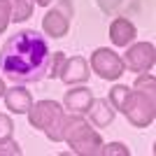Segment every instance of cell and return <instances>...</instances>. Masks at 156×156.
Segmentation results:
<instances>
[{"label": "cell", "mask_w": 156, "mask_h": 156, "mask_svg": "<svg viewBox=\"0 0 156 156\" xmlns=\"http://www.w3.org/2000/svg\"><path fill=\"white\" fill-rule=\"evenodd\" d=\"M156 63V49L151 42H130L124 56V65L130 72H149Z\"/></svg>", "instance_id": "cell-7"}, {"label": "cell", "mask_w": 156, "mask_h": 156, "mask_svg": "<svg viewBox=\"0 0 156 156\" xmlns=\"http://www.w3.org/2000/svg\"><path fill=\"white\" fill-rule=\"evenodd\" d=\"M9 2H12V0H9Z\"/></svg>", "instance_id": "cell-22"}, {"label": "cell", "mask_w": 156, "mask_h": 156, "mask_svg": "<svg viewBox=\"0 0 156 156\" xmlns=\"http://www.w3.org/2000/svg\"><path fill=\"white\" fill-rule=\"evenodd\" d=\"M5 96V82H2V77H0V98Z\"/></svg>", "instance_id": "cell-21"}, {"label": "cell", "mask_w": 156, "mask_h": 156, "mask_svg": "<svg viewBox=\"0 0 156 156\" xmlns=\"http://www.w3.org/2000/svg\"><path fill=\"white\" fill-rule=\"evenodd\" d=\"M9 21H12V2L9 0H0V35L7 30Z\"/></svg>", "instance_id": "cell-15"}, {"label": "cell", "mask_w": 156, "mask_h": 156, "mask_svg": "<svg viewBox=\"0 0 156 156\" xmlns=\"http://www.w3.org/2000/svg\"><path fill=\"white\" fill-rule=\"evenodd\" d=\"M89 112H91V124L98 128H105L114 121V107L110 105L107 98H93Z\"/></svg>", "instance_id": "cell-12"}, {"label": "cell", "mask_w": 156, "mask_h": 156, "mask_svg": "<svg viewBox=\"0 0 156 156\" xmlns=\"http://www.w3.org/2000/svg\"><path fill=\"white\" fill-rule=\"evenodd\" d=\"M119 2H121V0H98V5H100L103 12H112V9H117Z\"/></svg>", "instance_id": "cell-19"}, {"label": "cell", "mask_w": 156, "mask_h": 156, "mask_svg": "<svg viewBox=\"0 0 156 156\" xmlns=\"http://www.w3.org/2000/svg\"><path fill=\"white\" fill-rule=\"evenodd\" d=\"M100 154H105V156H110V154H121V156H128L130 151H128V147H126V144H121V142H110V144H103Z\"/></svg>", "instance_id": "cell-17"}, {"label": "cell", "mask_w": 156, "mask_h": 156, "mask_svg": "<svg viewBox=\"0 0 156 156\" xmlns=\"http://www.w3.org/2000/svg\"><path fill=\"white\" fill-rule=\"evenodd\" d=\"M119 112H124L126 119L135 128H147L156 117V91H142L135 86L128 89L126 100Z\"/></svg>", "instance_id": "cell-4"}, {"label": "cell", "mask_w": 156, "mask_h": 156, "mask_svg": "<svg viewBox=\"0 0 156 156\" xmlns=\"http://www.w3.org/2000/svg\"><path fill=\"white\" fill-rule=\"evenodd\" d=\"M61 135H63V142H68V147L79 156H98L105 144L103 137L75 112L65 114Z\"/></svg>", "instance_id": "cell-2"}, {"label": "cell", "mask_w": 156, "mask_h": 156, "mask_svg": "<svg viewBox=\"0 0 156 156\" xmlns=\"http://www.w3.org/2000/svg\"><path fill=\"white\" fill-rule=\"evenodd\" d=\"M54 0H33V5H40V7H49Z\"/></svg>", "instance_id": "cell-20"}, {"label": "cell", "mask_w": 156, "mask_h": 156, "mask_svg": "<svg viewBox=\"0 0 156 156\" xmlns=\"http://www.w3.org/2000/svg\"><path fill=\"white\" fill-rule=\"evenodd\" d=\"M137 35V28L133 26V21L126 19V16H117V19L110 23V40L112 44L117 47H128Z\"/></svg>", "instance_id": "cell-10"}, {"label": "cell", "mask_w": 156, "mask_h": 156, "mask_svg": "<svg viewBox=\"0 0 156 156\" xmlns=\"http://www.w3.org/2000/svg\"><path fill=\"white\" fill-rule=\"evenodd\" d=\"M2 98H5L7 110L14 112V114H26L33 105V96L21 84H14L12 89H5V96Z\"/></svg>", "instance_id": "cell-11"}, {"label": "cell", "mask_w": 156, "mask_h": 156, "mask_svg": "<svg viewBox=\"0 0 156 156\" xmlns=\"http://www.w3.org/2000/svg\"><path fill=\"white\" fill-rule=\"evenodd\" d=\"M28 114V124L33 128L42 130L51 142H63L61 128H63V119L65 112L56 100H37L35 105H30Z\"/></svg>", "instance_id": "cell-3"}, {"label": "cell", "mask_w": 156, "mask_h": 156, "mask_svg": "<svg viewBox=\"0 0 156 156\" xmlns=\"http://www.w3.org/2000/svg\"><path fill=\"white\" fill-rule=\"evenodd\" d=\"M91 89H86V86H72L70 91H65L63 96V105H65V110H70L75 112V114H86L89 112V107H91Z\"/></svg>", "instance_id": "cell-9"}, {"label": "cell", "mask_w": 156, "mask_h": 156, "mask_svg": "<svg viewBox=\"0 0 156 156\" xmlns=\"http://www.w3.org/2000/svg\"><path fill=\"white\" fill-rule=\"evenodd\" d=\"M91 70H89V63H86L84 56H72V58H63L58 70V77L63 84H84L89 79Z\"/></svg>", "instance_id": "cell-8"}, {"label": "cell", "mask_w": 156, "mask_h": 156, "mask_svg": "<svg viewBox=\"0 0 156 156\" xmlns=\"http://www.w3.org/2000/svg\"><path fill=\"white\" fill-rule=\"evenodd\" d=\"M63 58H65V54H63V51H54L51 63H49V70H47V77H49V79L58 77V70H61V63H63Z\"/></svg>", "instance_id": "cell-16"}, {"label": "cell", "mask_w": 156, "mask_h": 156, "mask_svg": "<svg viewBox=\"0 0 156 156\" xmlns=\"http://www.w3.org/2000/svg\"><path fill=\"white\" fill-rule=\"evenodd\" d=\"M33 0H12V21H26L33 16Z\"/></svg>", "instance_id": "cell-13"}, {"label": "cell", "mask_w": 156, "mask_h": 156, "mask_svg": "<svg viewBox=\"0 0 156 156\" xmlns=\"http://www.w3.org/2000/svg\"><path fill=\"white\" fill-rule=\"evenodd\" d=\"M70 16H72V2L70 0H58V2L54 5V9H49V12L44 14L42 30L54 40L65 37L68 30H70Z\"/></svg>", "instance_id": "cell-6"}, {"label": "cell", "mask_w": 156, "mask_h": 156, "mask_svg": "<svg viewBox=\"0 0 156 156\" xmlns=\"http://www.w3.org/2000/svg\"><path fill=\"white\" fill-rule=\"evenodd\" d=\"M91 70L96 72L100 79H107V82H114L124 75L126 65H124V58L114 54L112 49L107 47H100L91 54Z\"/></svg>", "instance_id": "cell-5"}, {"label": "cell", "mask_w": 156, "mask_h": 156, "mask_svg": "<svg viewBox=\"0 0 156 156\" xmlns=\"http://www.w3.org/2000/svg\"><path fill=\"white\" fill-rule=\"evenodd\" d=\"M12 135H14V121L7 114H0V144L12 142Z\"/></svg>", "instance_id": "cell-14"}, {"label": "cell", "mask_w": 156, "mask_h": 156, "mask_svg": "<svg viewBox=\"0 0 156 156\" xmlns=\"http://www.w3.org/2000/svg\"><path fill=\"white\" fill-rule=\"evenodd\" d=\"M0 154H12V156H19V154H21V147L12 140V142H7L5 147L0 144Z\"/></svg>", "instance_id": "cell-18"}, {"label": "cell", "mask_w": 156, "mask_h": 156, "mask_svg": "<svg viewBox=\"0 0 156 156\" xmlns=\"http://www.w3.org/2000/svg\"><path fill=\"white\" fill-rule=\"evenodd\" d=\"M51 56L44 35L35 28H23L5 40L0 49V72L14 84H33L47 77Z\"/></svg>", "instance_id": "cell-1"}]
</instances>
